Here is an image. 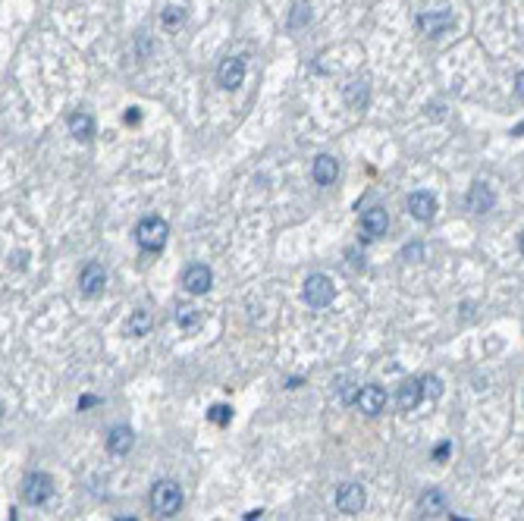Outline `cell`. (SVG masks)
<instances>
[{"mask_svg":"<svg viewBox=\"0 0 524 521\" xmlns=\"http://www.w3.org/2000/svg\"><path fill=\"white\" fill-rule=\"evenodd\" d=\"M151 512L160 518H173L179 509H183V487H179L176 481H157L154 487H151Z\"/></svg>","mask_w":524,"mask_h":521,"instance_id":"1","label":"cell"},{"mask_svg":"<svg viewBox=\"0 0 524 521\" xmlns=\"http://www.w3.org/2000/svg\"><path fill=\"white\" fill-rule=\"evenodd\" d=\"M166 236H170V223L164 217H144L135 227V239L144 251H160L166 245Z\"/></svg>","mask_w":524,"mask_h":521,"instance_id":"2","label":"cell"},{"mask_svg":"<svg viewBox=\"0 0 524 521\" xmlns=\"http://www.w3.org/2000/svg\"><path fill=\"white\" fill-rule=\"evenodd\" d=\"M333 295H336L333 280L324 277V273H311V277L304 280L302 299H304V305H308V308H326L333 302Z\"/></svg>","mask_w":524,"mask_h":521,"instance_id":"3","label":"cell"},{"mask_svg":"<svg viewBox=\"0 0 524 521\" xmlns=\"http://www.w3.org/2000/svg\"><path fill=\"white\" fill-rule=\"evenodd\" d=\"M50 496H54V481H50L47 474H41V471L25 474V481H23V499H25L28 505H41V503H47Z\"/></svg>","mask_w":524,"mask_h":521,"instance_id":"4","label":"cell"},{"mask_svg":"<svg viewBox=\"0 0 524 521\" xmlns=\"http://www.w3.org/2000/svg\"><path fill=\"white\" fill-rule=\"evenodd\" d=\"M104 286H107V270H104V264H98V260L85 264L82 273H79V289H82V295L94 299V295L104 292Z\"/></svg>","mask_w":524,"mask_h":521,"instance_id":"5","label":"cell"},{"mask_svg":"<svg viewBox=\"0 0 524 521\" xmlns=\"http://www.w3.org/2000/svg\"><path fill=\"white\" fill-rule=\"evenodd\" d=\"M365 503H368V496L361 483H342L336 490V509L346 512V515H358L365 509Z\"/></svg>","mask_w":524,"mask_h":521,"instance_id":"6","label":"cell"},{"mask_svg":"<svg viewBox=\"0 0 524 521\" xmlns=\"http://www.w3.org/2000/svg\"><path fill=\"white\" fill-rule=\"evenodd\" d=\"M242 79H245V60L242 57H227V60L220 63V69H217V82H220L227 91H236L239 85H242Z\"/></svg>","mask_w":524,"mask_h":521,"instance_id":"7","label":"cell"},{"mask_svg":"<svg viewBox=\"0 0 524 521\" xmlns=\"http://www.w3.org/2000/svg\"><path fill=\"white\" fill-rule=\"evenodd\" d=\"M183 286L188 289L192 295H205L210 286H214V273H210L207 264H192L188 270L183 273Z\"/></svg>","mask_w":524,"mask_h":521,"instance_id":"8","label":"cell"},{"mask_svg":"<svg viewBox=\"0 0 524 521\" xmlns=\"http://www.w3.org/2000/svg\"><path fill=\"white\" fill-rule=\"evenodd\" d=\"M452 13L449 10H433V13H421L418 16V28L424 35H431V38H436V35H443L446 28H452Z\"/></svg>","mask_w":524,"mask_h":521,"instance_id":"9","label":"cell"},{"mask_svg":"<svg viewBox=\"0 0 524 521\" xmlns=\"http://www.w3.org/2000/svg\"><path fill=\"white\" fill-rule=\"evenodd\" d=\"M355 405H358L361 411H365V415H380L383 408H387V393H383L380 387H374V383H370V387H361L358 389V399H355Z\"/></svg>","mask_w":524,"mask_h":521,"instance_id":"10","label":"cell"},{"mask_svg":"<svg viewBox=\"0 0 524 521\" xmlns=\"http://www.w3.org/2000/svg\"><path fill=\"white\" fill-rule=\"evenodd\" d=\"M387 227H389V217L383 207H368V211L361 214V233H365V239L387 236Z\"/></svg>","mask_w":524,"mask_h":521,"instance_id":"11","label":"cell"},{"mask_svg":"<svg viewBox=\"0 0 524 521\" xmlns=\"http://www.w3.org/2000/svg\"><path fill=\"white\" fill-rule=\"evenodd\" d=\"M409 214L421 223H431L436 217V198L431 192H411L409 195Z\"/></svg>","mask_w":524,"mask_h":521,"instance_id":"12","label":"cell"},{"mask_svg":"<svg viewBox=\"0 0 524 521\" xmlns=\"http://www.w3.org/2000/svg\"><path fill=\"white\" fill-rule=\"evenodd\" d=\"M493 205H496V192H493L486 183H474L468 189V211L486 214V211H493Z\"/></svg>","mask_w":524,"mask_h":521,"instance_id":"13","label":"cell"},{"mask_svg":"<svg viewBox=\"0 0 524 521\" xmlns=\"http://www.w3.org/2000/svg\"><path fill=\"white\" fill-rule=\"evenodd\" d=\"M311 176H314L317 185H333L336 176H339V161L330 157V154H320L314 161V166H311Z\"/></svg>","mask_w":524,"mask_h":521,"instance_id":"14","label":"cell"},{"mask_svg":"<svg viewBox=\"0 0 524 521\" xmlns=\"http://www.w3.org/2000/svg\"><path fill=\"white\" fill-rule=\"evenodd\" d=\"M132 443H135L132 427L116 424L113 430H107V450H110L113 455H126L129 450H132Z\"/></svg>","mask_w":524,"mask_h":521,"instance_id":"15","label":"cell"},{"mask_svg":"<svg viewBox=\"0 0 524 521\" xmlns=\"http://www.w3.org/2000/svg\"><path fill=\"white\" fill-rule=\"evenodd\" d=\"M421 399H424V387H421V380H405L402 387H399L396 402H399V408H402V411H414Z\"/></svg>","mask_w":524,"mask_h":521,"instance_id":"16","label":"cell"},{"mask_svg":"<svg viewBox=\"0 0 524 521\" xmlns=\"http://www.w3.org/2000/svg\"><path fill=\"white\" fill-rule=\"evenodd\" d=\"M342 98H346V104L352 107V110H365L368 101H370V88H368V82H361V79L348 82L346 88H342Z\"/></svg>","mask_w":524,"mask_h":521,"instance_id":"17","label":"cell"},{"mask_svg":"<svg viewBox=\"0 0 524 521\" xmlns=\"http://www.w3.org/2000/svg\"><path fill=\"white\" fill-rule=\"evenodd\" d=\"M69 135L72 139H79V142H89L91 135H94V120L89 117V113H72L69 117Z\"/></svg>","mask_w":524,"mask_h":521,"instance_id":"18","label":"cell"},{"mask_svg":"<svg viewBox=\"0 0 524 521\" xmlns=\"http://www.w3.org/2000/svg\"><path fill=\"white\" fill-rule=\"evenodd\" d=\"M151 324H154L151 311L138 308V311H132V317L126 321V333H129V336H148V333H151Z\"/></svg>","mask_w":524,"mask_h":521,"instance_id":"19","label":"cell"},{"mask_svg":"<svg viewBox=\"0 0 524 521\" xmlns=\"http://www.w3.org/2000/svg\"><path fill=\"white\" fill-rule=\"evenodd\" d=\"M418 512L421 515H440V512H446V496H443L440 490H427V493L418 499Z\"/></svg>","mask_w":524,"mask_h":521,"instance_id":"20","label":"cell"},{"mask_svg":"<svg viewBox=\"0 0 524 521\" xmlns=\"http://www.w3.org/2000/svg\"><path fill=\"white\" fill-rule=\"evenodd\" d=\"M308 23H311V6L304 4V0H298L295 10H292V16H289V25H292L295 32H298V28H304Z\"/></svg>","mask_w":524,"mask_h":521,"instance_id":"21","label":"cell"},{"mask_svg":"<svg viewBox=\"0 0 524 521\" xmlns=\"http://www.w3.org/2000/svg\"><path fill=\"white\" fill-rule=\"evenodd\" d=\"M201 321V314H198V308H192V305H183V308H176V324L183 330H192L195 324Z\"/></svg>","mask_w":524,"mask_h":521,"instance_id":"22","label":"cell"},{"mask_svg":"<svg viewBox=\"0 0 524 521\" xmlns=\"http://www.w3.org/2000/svg\"><path fill=\"white\" fill-rule=\"evenodd\" d=\"M183 19H186V10H183V6H166L164 16H160V23H164L166 28H176V25H183Z\"/></svg>","mask_w":524,"mask_h":521,"instance_id":"23","label":"cell"},{"mask_svg":"<svg viewBox=\"0 0 524 521\" xmlns=\"http://www.w3.org/2000/svg\"><path fill=\"white\" fill-rule=\"evenodd\" d=\"M421 387H424V396H427L431 402H436V399L443 396V380H440V377H433V374H431V377L421 380Z\"/></svg>","mask_w":524,"mask_h":521,"instance_id":"24","label":"cell"},{"mask_svg":"<svg viewBox=\"0 0 524 521\" xmlns=\"http://www.w3.org/2000/svg\"><path fill=\"white\" fill-rule=\"evenodd\" d=\"M207 418L214 424H229V418H232V408L229 405H214V408L207 411Z\"/></svg>","mask_w":524,"mask_h":521,"instance_id":"25","label":"cell"},{"mask_svg":"<svg viewBox=\"0 0 524 521\" xmlns=\"http://www.w3.org/2000/svg\"><path fill=\"white\" fill-rule=\"evenodd\" d=\"M421 255H424V248H421L418 242H414V245H405V248H402V258H409V260H421Z\"/></svg>","mask_w":524,"mask_h":521,"instance_id":"26","label":"cell"},{"mask_svg":"<svg viewBox=\"0 0 524 521\" xmlns=\"http://www.w3.org/2000/svg\"><path fill=\"white\" fill-rule=\"evenodd\" d=\"M446 459H449V443H440L433 452V462H446Z\"/></svg>","mask_w":524,"mask_h":521,"instance_id":"27","label":"cell"},{"mask_svg":"<svg viewBox=\"0 0 524 521\" xmlns=\"http://www.w3.org/2000/svg\"><path fill=\"white\" fill-rule=\"evenodd\" d=\"M515 95H518L521 101H524V69L515 76Z\"/></svg>","mask_w":524,"mask_h":521,"instance_id":"28","label":"cell"},{"mask_svg":"<svg viewBox=\"0 0 524 521\" xmlns=\"http://www.w3.org/2000/svg\"><path fill=\"white\" fill-rule=\"evenodd\" d=\"M138 120H142V113H138L135 107H129V110H126V122H138Z\"/></svg>","mask_w":524,"mask_h":521,"instance_id":"29","label":"cell"},{"mask_svg":"<svg viewBox=\"0 0 524 521\" xmlns=\"http://www.w3.org/2000/svg\"><path fill=\"white\" fill-rule=\"evenodd\" d=\"M94 402H98V399H94V396H85V399H79V408H91Z\"/></svg>","mask_w":524,"mask_h":521,"instance_id":"30","label":"cell"},{"mask_svg":"<svg viewBox=\"0 0 524 521\" xmlns=\"http://www.w3.org/2000/svg\"><path fill=\"white\" fill-rule=\"evenodd\" d=\"M512 135H524V122H518V126L512 129Z\"/></svg>","mask_w":524,"mask_h":521,"instance_id":"31","label":"cell"},{"mask_svg":"<svg viewBox=\"0 0 524 521\" xmlns=\"http://www.w3.org/2000/svg\"><path fill=\"white\" fill-rule=\"evenodd\" d=\"M518 251H521V255H524V233L518 236Z\"/></svg>","mask_w":524,"mask_h":521,"instance_id":"32","label":"cell"},{"mask_svg":"<svg viewBox=\"0 0 524 521\" xmlns=\"http://www.w3.org/2000/svg\"><path fill=\"white\" fill-rule=\"evenodd\" d=\"M120 521H129V518H120ZM132 521H135V518H132Z\"/></svg>","mask_w":524,"mask_h":521,"instance_id":"33","label":"cell"}]
</instances>
